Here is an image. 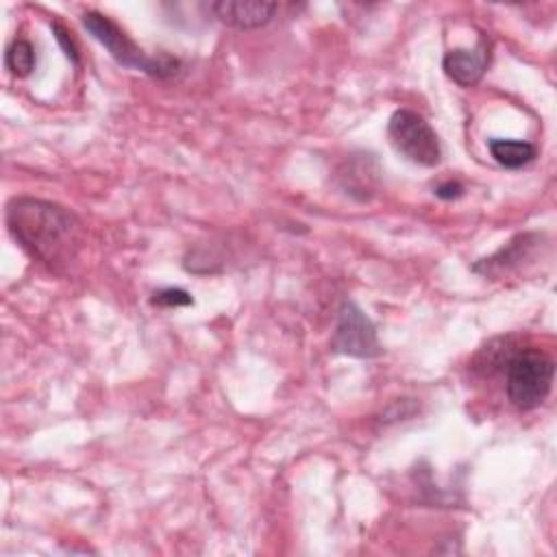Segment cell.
<instances>
[{"label":"cell","mask_w":557,"mask_h":557,"mask_svg":"<svg viewBox=\"0 0 557 557\" xmlns=\"http://www.w3.org/2000/svg\"><path fill=\"white\" fill-rule=\"evenodd\" d=\"M374 159L370 154H355V159H350V163H346V172L342 174V185L346 189V194L359 198V200H368L374 189H376V181L379 174H370V176H361L363 170L372 163Z\"/></svg>","instance_id":"cell-10"},{"label":"cell","mask_w":557,"mask_h":557,"mask_svg":"<svg viewBox=\"0 0 557 557\" xmlns=\"http://www.w3.org/2000/svg\"><path fill=\"white\" fill-rule=\"evenodd\" d=\"M37 57H35V48L28 39H13L4 52V65L7 70L17 76L24 78L35 70Z\"/></svg>","instance_id":"cell-11"},{"label":"cell","mask_w":557,"mask_h":557,"mask_svg":"<svg viewBox=\"0 0 557 557\" xmlns=\"http://www.w3.org/2000/svg\"><path fill=\"white\" fill-rule=\"evenodd\" d=\"M553 374L555 361L537 348L511 355L505 366V392L509 403L522 411L540 407L550 394Z\"/></svg>","instance_id":"cell-3"},{"label":"cell","mask_w":557,"mask_h":557,"mask_svg":"<svg viewBox=\"0 0 557 557\" xmlns=\"http://www.w3.org/2000/svg\"><path fill=\"white\" fill-rule=\"evenodd\" d=\"M331 350L357 359H372L381 355L376 326L372 320L350 300L342 302L337 324L331 337Z\"/></svg>","instance_id":"cell-5"},{"label":"cell","mask_w":557,"mask_h":557,"mask_svg":"<svg viewBox=\"0 0 557 557\" xmlns=\"http://www.w3.org/2000/svg\"><path fill=\"white\" fill-rule=\"evenodd\" d=\"M387 137L398 154L407 161L433 168L442 159V146L431 124L411 109H398L387 122Z\"/></svg>","instance_id":"cell-4"},{"label":"cell","mask_w":557,"mask_h":557,"mask_svg":"<svg viewBox=\"0 0 557 557\" xmlns=\"http://www.w3.org/2000/svg\"><path fill=\"white\" fill-rule=\"evenodd\" d=\"M487 148H490V154L494 157V161L507 170L524 168L537 157L535 144L524 141V139L492 137V139H487Z\"/></svg>","instance_id":"cell-9"},{"label":"cell","mask_w":557,"mask_h":557,"mask_svg":"<svg viewBox=\"0 0 557 557\" xmlns=\"http://www.w3.org/2000/svg\"><path fill=\"white\" fill-rule=\"evenodd\" d=\"M7 224L15 242L41 263L59 268L81 248V220L63 205L20 196L7 207Z\"/></svg>","instance_id":"cell-1"},{"label":"cell","mask_w":557,"mask_h":557,"mask_svg":"<svg viewBox=\"0 0 557 557\" xmlns=\"http://www.w3.org/2000/svg\"><path fill=\"white\" fill-rule=\"evenodd\" d=\"M52 33H54V39L61 44L65 57H67L72 63H78V46H76L74 37L65 30V26L59 24V22H52Z\"/></svg>","instance_id":"cell-13"},{"label":"cell","mask_w":557,"mask_h":557,"mask_svg":"<svg viewBox=\"0 0 557 557\" xmlns=\"http://www.w3.org/2000/svg\"><path fill=\"white\" fill-rule=\"evenodd\" d=\"M540 244L537 233H520L513 239H509L500 250H496L492 257H485L472 265L476 274L483 276H503L516 268H520Z\"/></svg>","instance_id":"cell-8"},{"label":"cell","mask_w":557,"mask_h":557,"mask_svg":"<svg viewBox=\"0 0 557 557\" xmlns=\"http://www.w3.org/2000/svg\"><path fill=\"white\" fill-rule=\"evenodd\" d=\"M435 196L442 200H455L463 196V185L459 181H444L435 187Z\"/></svg>","instance_id":"cell-14"},{"label":"cell","mask_w":557,"mask_h":557,"mask_svg":"<svg viewBox=\"0 0 557 557\" xmlns=\"http://www.w3.org/2000/svg\"><path fill=\"white\" fill-rule=\"evenodd\" d=\"M487 65H490V41L485 37H481L474 48H455V50H448L442 59V67L446 76L461 87L476 85L483 78Z\"/></svg>","instance_id":"cell-6"},{"label":"cell","mask_w":557,"mask_h":557,"mask_svg":"<svg viewBox=\"0 0 557 557\" xmlns=\"http://www.w3.org/2000/svg\"><path fill=\"white\" fill-rule=\"evenodd\" d=\"M211 11L222 24L239 30H250L265 26L278 11V4L263 0H220L211 4Z\"/></svg>","instance_id":"cell-7"},{"label":"cell","mask_w":557,"mask_h":557,"mask_svg":"<svg viewBox=\"0 0 557 557\" xmlns=\"http://www.w3.org/2000/svg\"><path fill=\"white\" fill-rule=\"evenodd\" d=\"M85 30L102 44L109 54L124 67L144 72L154 78H170L178 72L181 61L170 57V54H159V57H148L111 17H107L100 11H85L81 17Z\"/></svg>","instance_id":"cell-2"},{"label":"cell","mask_w":557,"mask_h":557,"mask_svg":"<svg viewBox=\"0 0 557 557\" xmlns=\"http://www.w3.org/2000/svg\"><path fill=\"white\" fill-rule=\"evenodd\" d=\"M152 302L161 305V307H185V305H191L194 298L181 287H165V289L154 292Z\"/></svg>","instance_id":"cell-12"}]
</instances>
